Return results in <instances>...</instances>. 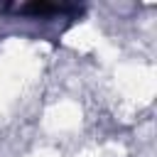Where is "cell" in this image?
<instances>
[{
  "instance_id": "6da1fadb",
  "label": "cell",
  "mask_w": 157,
  "mask_h": 157,
  "mask_svg": "<svg viewBox=\"0 0 157 157\" xmlns=\"http://www.w3.org/2000/svg\"><path fill=\"white\" fill-rule=\"evenodd\" d=\"M20 15H32V17H47V15H56V12H66L71 10L69 5H54V2H27V5H17L15 7Z\"/></svg>"
}]
</instances>
